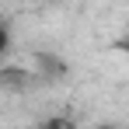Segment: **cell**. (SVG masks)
<instances>
[{"label":"cell","mask_w":129,"mask_h":129,"mask_svg":"<svg viewBox=\"0 0 129 129\" xmlns=\"http://www.w3.org/2000/svg\"><path fill=\"white\" fill-rule=\"evenodd\" d=\"M94 129H122V126H112V122H101V126H94Z\"/></svg>","instance_id":"3"},{"label":"cell","mask_w":129,"mask_h":129,"mask_svg":"<svg viewBox=\"0 0 129 129\" xmlns=\"http://www.w3.org/2000/svg\"><path fill=\"white\" fill-rule=\"evenodd\" d=\"M45 129H77V126H73L70 119H49V122H45Z\"/></svg>","instance_id":"1"},{"label":"cell","mask_w":129,"mask_h":129,"mask_svg":"<svg viewBox=\"0 0 129 129\" xmlns=\"http://www.w3.org/2000/svg\"><path fill=\"white\" fill-rule=\"evenodd\" d=\"M7 45H11V31H7V28L0 24V56L7 52Z\"/></svg>","instance_id":"2"}]
</instances>
